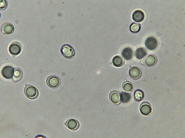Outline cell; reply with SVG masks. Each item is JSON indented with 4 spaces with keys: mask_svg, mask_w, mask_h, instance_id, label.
<instances>
[{
    "mask_svg": "<svg viewBox=\"0 0 185 138\" xmlns=\"http://www.w3.org/2000/svg\"><path fill=\"white\" fill-rule=\"evenodd\" d=\"M157 59L156 56L150 55L147 56L142 61L143 64L147 66L151 67L155 65L157 63Z\"/></svg>",
    "mask_w": 185,
    "mask_h": 138,
    "instance_id": "6",
    "label": "cell"
},
{
    "mask_svg": "<svg viewBox=\"0 0 185 138\" xmlns=\"http://www.w3.org/2000/svg\"><path fill=\"white\" fill-rule=\"evenodd\" d=\"M66 125L69 129L75 131L77 130L79 128V123L76 120L71 118L69 119L67 121Z\"/></svg>",
    "mask_w": 185,
    "mask_h": 138,
    "instance_id": "10",
    "label": "cell"
},
{
    "mask_svg": "<svg viewBox=\"0 0 185 138\" xmlns=\"http://www.w3.org/2000/svg\"><path fill=\"white\" fill-rule=\"evenodd\" d=\"M132 18L135 21L140 22L142 21L144 19V14L142 11L137 10L135 11L133 13Z\"/></svg>",
    "mask_w": 185,
    "mask_h": 138,
    "instance_id": "12",
    "label": "cell"
},
{
    "mask_svg": "<svg viewBox=\"0 0 185 138\" xmlns=\"http://www.w3.org/2000/svg\"><path fill=\"white\" fill-rule=\"evenodd\" d=\"M14 69L11 66H4L1 70L2 76L6 79H11L13 76Z\"/></svg>",
    "mask_w": 185,
    "mask_h": 138,
    "instance_id": "7",
    "label": "cell"
},
{
    "mask_svg": "<svg viewBox=\"0 0 185 138\" xmlns=\"http://www.w3.org/2000/svg\"><path fill=\"white\" fill-rule=\"evenodd\" d=\"M140 110L142 115L145 116H148L151 114V107L149 102L145 101L140 104Z\"/></svg>",
    "mask_w": 185,
    "mask_h": 138,
    "instance_id": "5",
    "label": "cell"
},
{
    "mask_svg": "<svg viewBox=\"0 0 185 138\" xmlns=\"http://www.w3.org/2000/svg\"><path fill=\"white\" fill-rule=\"evenodd\" d=\"M24 93L26 97L31 99L37 98L39 95L38 89L34 86L31 85H26L24 89Z\"/></svg>",
    "mask_w": 185,
    "mask_h": 138,
    "instance_id": "1",
    "label": "cell"
},
{
    "mask_svg": "<svg viewBox=\"0 0 185 138\" xmlns=\"http://www.w3.org/2000/svg\"><path fill=\"white\" fill-rule=\"evenodd\" d=\"M145 45L149 50H153L155 49L157 46V41L155 38L153 37H149L145 41Z\"/></svg>",
    "mask_w": 185,
    "mask_h": 138,
    "instance_id": "9",
    "label": "cell"
},
{
    "mask_svg": "<svg viewBox=\"0 0 185 138\" xmlns=\"http://www.w3.org/2000/svg\"><path fill=\"white\" fill-rule=\"evenodd\" d=\"M112 63L114 66L116 67H120L125 64V61L120 56L117 55L114 57L112 60Z\"/></svg>",
    "mask_w": 185,
    "mask_h": 138,
    "instance_id": "16",
    "label": "cell"
},
{
    "mask_svg": "<svg viewBox=\"0 0 185 138\" xmlns=\"http://www.w3.org/2000/svg\"><path fill=\"white\" fill-rule=\"evenodd\" d=\"M122 88L125 91L130 92L133 90V86L131 82L126 81L123 84Z\"/></svg>",
    "mask_w": 185,
    "mask_h": 138,
    "instance_id": "21",
    "label": "cell"
},
{
    "mask_svg": "<svg viewBox=\"0 0 185 138\" xmlns=\"http://www.w3.org/2000/svg\"><path fill=\"white\" fill-rule=\"evenodd\" d=\"M120 100L123 103L129 102L131 99L130 94L124 92H122L120 93Z\"/></svg>",
    "mask_w": 185,
    "mask_h": 138,
    "instance_id": "19",
    "label": "cell"
},
{
    "mask_svg": "<svg viewBox=\"0 0 185 138\" xmlns=\"http://www.w3.org/2000/svg\"><path fill=\"white\" fill-rule=\"evenodd\" d=\"M14 69L12 79L14 82H18L20 81L23 77V71L21 69L18 67H15Z\"/></svg>",
    "mask_w": 185,
    "mask_h": 138,
    "instance_id": "15",
    "label": "cell"
},
{
    "mask_svg": "<svg viewBox=\"0 0 185 138\" xmlns=\"http://www.w3.org/2000/svg\"><path fill=\"white\" fill-rule=\"evenodd\" d=\"M121 55L125 60H130L132 58L133 55L132 49L130 47H126L122 51Z\"/></svg>",
    "mask_w": 185,
    "mask_h": 138,
    "instance_id": "13",
    "label": "cell"
},
{
    "mask_svg": "<svg viewBox=\"0 0 185 138\" xmlns=\"http://www.w3.org/2000/svg\"><path fill=\"white\" fill-rule=\"evenodd\" d=\"M129 74L130 76L133 79H136L140 78L142 74L141 70L136 67H132L129 70Z\"/></svg>",
    "mask_w": 185,
    "mask_h": 138,
    "instance_id": "11",
    "label": "cell"
},
{
    "mask_svg": "<svg viewBox=\"0 0 185 138\" xmlns=\"http://www.w3.org/2000/svg\"><path fill=\"white\" fill-rule=\"evenodd\" d=\"M21 49V44L18 42L15 41L11 43L10 45L9 51L11 54L16 55L20 53Z\"/></svg>",
    "mask_w": 185,
    "mask_h": 138,
    "instance_id": "4",
    "label": "cell"
},
{
    "mask_svg": "<svg viewBox=\"0 0 185 138\" xmlns=\"http://www.w3.org/2000/svg\"><path fill=\"white\" fill-rule=\"evenodd\" d=\"M1 30L4 34H10L14 32L15 28L12 24L9 22H5L2 25Z\"/></svg>",
    "mask_w": 185,
    "mask_h": 138,
    "instance_id": "8",
    "label": "cell"
},
{
    "mask_svg": "<svg viewBox=\"0 0 185 138\" xmlns=\"http://www.w3.org/2000/svg\"><path fill=\"white\" fill-rule=\"evenodd\" d=\"M47 85L50 88L55 89L58 88L61 83L60 78L57 76L52 75L48 76L46 80Z\"/></svg>",
    "mask_w": 185,
    "mask_h": 138,
    "instance_id": "3",
    "label": "cell"
},
{
    "mask_svg": "<svg viewBox=\"0 0 185 138\" xmlns=\"http://www.w3.org/2000/svg\"><path fill=\"white\" fill-rule=\"evenodd\" d=\"M141 28V25L140 24L133 22L130 25V30L132 32L136 33L140 31Z\"/></svg>",
    "mask_w": 185,
    "mask_h": 138,
    "instance_id": "20",
    "label": "cell"
},
{
    "mask_svg": "<svg viewBox=\"0 0 185 138\" xmlns=\"http://www.w3.org/2000/svg\"><path fill=\"white\" fill-rule=\"evenodd\" d=\"M147 54L146 50L143 47L138 48L136 50L135 53L136 57L139 59H141L145 56Z\"/></svg>",
    "mask_w": 185,
    "mask_h": 138,
    "instance_id": "17",
    "label": "cell"
},
{
    "mask_svg": "<svg viewBox=\"0 0 185 138\" xmlns=\"http://www.w3.org/2000/svg\"><path fill=\"white\" fill-rule=\"evenodd\" d=\"M8 3L6 0H1L0 1V10H3L7 7Z\"/></svg>",
    "mask_w": 185,
    "mask_h": 138,
    "instance_id": "22",
    "label": "cell"
},
{
    "mask_svg": "<svg viewBox=\"0 0 185 138\" xmlns=\"http://www.w3.org/2000/svg\"><path fill=\"white\" fill-rule=\"evenodd\" d=\"M144 97V93L141 90L138 89L134 93V97L135 100L138 102L140 101Z\"/></svg>",
    "mask_w": 185,
    "mask_h": 138,
    "instance_id": "18",
    "label": "cell"
},
{
    "mask_svg": "<svg viewBox=\"0 0 185 138\" xmlns=\"http://www.w3.org/2000/svg\"><path fill=\"white\" fill-rule=\"evenodd\" d=\"M60 52L62 55L67 59L72 58L75 55V51L74 48L68 44L62 45L60 49Z\"/></svg>",
    "mask_w": 185,
    "mask_h": 138,
    "instance_id": "2",
    "label": "cell"
},
{
    "mask_svg": "<svg viewBox=\"0 0 185 138\" xmlns=\"http://www.w3.org/2000/svg\"><path fill=\"white\" fill-rule=\"evenodd\" d=\"M109 97L111 101L115 103H119L121 101L120 93L116 91H113L110 92Z\"/></svg>",
    "mask_w": 185,
    "mask_h": 138,
    "instance_id": "14",
    "label": "cell"
}]
</instances>
